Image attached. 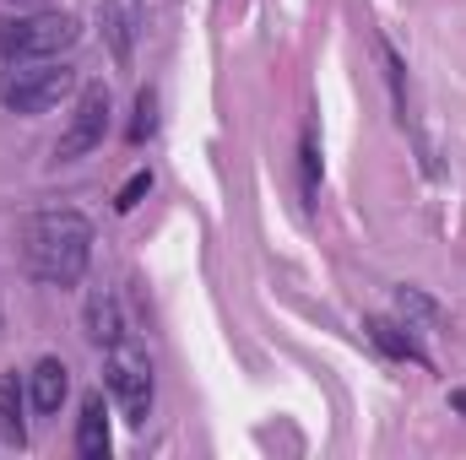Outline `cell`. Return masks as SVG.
Segmentation results:
<instances>
[{"label":"cell","instance_id":"cell-1","mask_svg":"<svg viewBox=\"0 0 466 460\" xmlns=\"http://www.w3.org/2000/svg\"><path fill=\"white\" fill-rule=\"evenodd\" d=\"M93 260V223L71 206L33 212L22 223V265L44 287H76Z\"/></svg>","mask_w":466,"mask_h":460},{"label":"cell","instance_id":"cell-2","mask_svg":"<svg viewBox=\"0 0 466 460\" xmlns=\"http://www.w3.org/2000/svg\"><path fill=\"white\" fill-rule=\"evenodd\" d=\"M71 87H76V71L60 55H49V60H5V71H0V104L11 115H44V109L66 104Z\"/></svg>","mask_w":466,"mask_h":460},{"label":"cell","instance_id":"cell-3","mask_svg":"<svg viewBox=\"0 0 466 460\" xmlns=\"http://www.w3.org/2000/svg\"><path fill=\"white\" fill-rule=\"evenodd\" d=\"M104 390H109V401L119 406L125 423H147V412H152V363L130 336L104 346Z\"/></svg>","mask_w":466,"mask_h":460},{"label":"cell","instance_id":"cell-4","mask_svg":"<svg viewBox=\"0 0 466 460\" xmlns=\"http://www.w3.org/2000/svg\"><path fill=\"white\" fill-rule=\"evenodd\" d=\"M76 38H82L76 16H66V11H33V16L0 22V60H49V55H66Z\"/></svg>","mask_w":466,"mask_h":460},{"label":"cell","instance_id":"cell-5","mask_svg":"<svg viewBox=\"0 0 466 460\" xmlns=\"http://www.w3.org/2000/svg\"><path fill=\"white\" fill-rule=\"evenodd\" d=\"M104 135H109V87H82L76 104H71L66 130H60V141H55V157L60 163H76V157L98 152Z\"/></svg>","mask_w":466,"mask_h":460},{"label":"cell","instance_id":"cell-6","mask_svg":"<svg viewBox=\"0 0 466 460\" xmlns=\"http://www.w3.org/2000/svg\"><path fill=\"white\" fill-rule=\"evenodd\" d=\"M98 33H104V49L115 55L119 65H130L136 44L147 33V5L141 0H104L98 5Z\"/></svg>","mask_w":466,"mask_h":460},{"label":"cell","instance_id":"cell-7","mask_svg":"<svg viewBox=\"0 0 466 460\" xmlns=\"http://www.w3.org/2000/svg\"><path fill=\"white\" fill-rule=\"evenodd\" d=\"M71 395V368L60 357H38L33 374H27V401L38 412H60V401Z\"/></svg>","mask_w":466,"mask_h":460},{"label":"cell","instance_id":"cell-8","mask_svg":"<svg viewBox=\"0 0 466 460\" xmlns=\"http://www.w3.org/2000/svg\"><path fill=\"white\" fill-rule=\"evenodd\" d=\"M76 455L82 460H109V412H104V395H87V401H82V417H76Z\"/></svg>","mask_w":466,"mask_h":460},{"label":"cell","instance_id":"cell-9","mask_svg":"<svg viewBox=\"0 0 466 460\" xmlns=\"http://www.w3.org/2000/svg\"><path fill=\"white\" fill-rule=\"evenodd\" d=\"M87 336L98 346H115L119 336H130V331H125V315H119V298L109 287H93V293H87Z\"/></svg>","mask_w":466,"mask_h":460},{"label":"cell","instance_id":"cell-10","mask_svg":"<svg viewBox=\"0 0 466 460\" xmlns=\"http://www.w3.org/2000/svg\"><path fill=\"white\" fill-rule=\"evenodd\" d=\"M363 331H369V342L380 346V352H390V357H401V363H429V357H423V346H418V336H412V325H396V320H369Z\"/></svg>","mask_w":466,"mask_h":460},{"label":"cell","instance_id":"cell-11","mask_svg":"<svg viewBox=\"0 0 466 460\" xmlns=\"http://www.w3.org/2000/svg\"><path fill=\"white\" fill-rule=\"evenodd\" d=\"M0 434L11 445H22V379H16V368L0 374Z\"/></svg>","mask_w":466,"mask_h":460},{"label":"cell","instance_id":"cell-12","mask_svg":"<svg viewBox=\"0 0 466 460\" xmlns=\"http://www.w3.org/2000/svg\"><path fill=\"white\" fill-rule=\"evenodd\" d=\"M396 315H401L412 331H418V325H423V331H434V325H440V304H434V298H423L418 287H396Z\"/></svg>","mask_w":466,"mask_h":460},{"label":"cell","instance_id":"cell-13","mask_svg":"<svg viewBox=\"0 0 466 460\" xmlns=\"http://www.w3.org/2000/svg\"><path fill=\"white\" fill-rule=\"evenodd\" d=\"M299 174H304V201L315 206V190H320V141H315V130H304V141H299Z\"/></svg>","mask_w":466,"mask_h":460},{"label":"cell","instance_id":"cell-14","mask_svg":"<svg viewBox=\"0 0 466 460\" xmlns=\"http://www.w3.org/2000/svg\"><path fill=\"white\" fill-rule=\"evenodd\" d=\"M152 130H157V98L141 93V98H136V119H130V141H147Z\"/></svg>","mask_w":466,"mask_h":460},{"label":"cell","instance_id":"cell-15","mask_svg":"<svg viewBox=\"0 0 466 460\" xmlns=\"http://www.w3.org/2000/svg\"><path fill=\"white\" fill-rule=\"evenodd\" d=\"M147 190H152V174L141 168V174H130V179H125V190L115 195V206H119V212H130V206H136V201H141Z\"/></svg>","mask_w":466,"mask_h":460},{"label":"cell","instance_id":"cell-16","mask_svg":"<svg viewBox=\"0 0 466 460\" xmlns=\"http://www.w3.org/2000/svg\"><path fill=\"white\" fill-rule=\"evenodd\" d=\"M451 406H456V412L466 417V390H451Z\"/></svg>","mask_w":466,"mask_h":460}]
</instances>
